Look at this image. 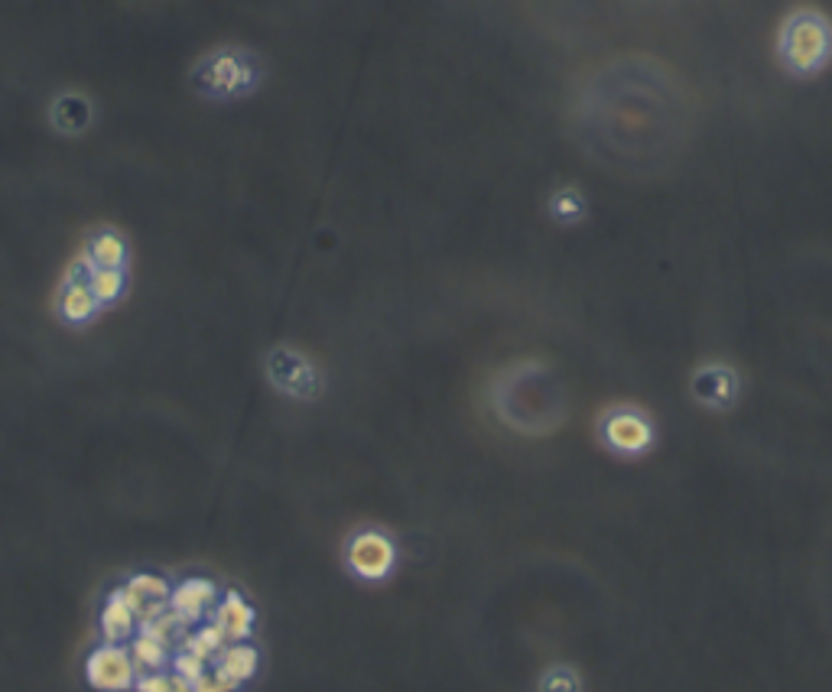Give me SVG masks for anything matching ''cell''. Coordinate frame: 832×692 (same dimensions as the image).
<instances>
[{
    "label": "cell",
    "mask_w": 832,
    "mask_h": 692,
    "mask_svg": "<svg viewBox=\"0 0 832 692\" xmlns=\"http://www.w3.org/2000/svg\"><path fill=\"white\" fill-rule=\"evenodd\" d=\"M780 52L793 72H816L832 52L829 23L819 13H797L780 33Z\"/></svg>",
    "instance_id": "cell-1"
},
{
    "label": "cell",
    "mask_w": 832,
    "mask_h": 692,
    "mask_svg": "<svg viewBox=\"0 0 832 692\" xmlns=\"http://www.w3.org/2000/svg\"><path fill=\"white\" fill-rule=\"evenodd\" d=\"M85 676L98 692H127L137 683V667L124 644H101L88 654Z\"/></svg>",
    "instance_id": "cell-2"
},
{
    "label": "cell",
    "mask_w": 832,
    "mask_h": 692,
    "mask_svg": "<svg viewBox=\"0 0 832 692\" xmlns=\"http://www.w3.org/2000/svg\"><path fill=\"white\" fill-rule=\"evenodd\" d=\"M345 556H348L351 572L368 582L384 579L387 572L394 569V543L377 530H364L358 537H351Z\"/></svg>",
    "instance_id": "cell-3"
},
{
    "label": "cell",
    "mask_w": 832,
    "mask_h": 692,
    "mask_svg": "<svg viewBox=\"0 0 832 692\" xmlns=\"http://www.w3.org/2000/svg\"><path fill=\"white\" fill-rule=\"evenodd\" d=\"M121 595H124L127 608L137 615V621L147 624L169 611L173 585H169L163 576H153V572H140V576H134L127 585H121Z\"/></svg>",
    "instance_id": "cell-4"
},
{
    "label": "cell",
    "mask_w": 832,
    "mask_h": 692,
    "mask_svg": "<svg viewBox=\"0 0 832 692\" xmlns=\"http://www.w3.org/2000/svg\"><path fill=\"white\" fill-rule=\"evenodd\" d=\"M602 436H605V442H608V446L615 449V452H621V455H637V452L650 449V442H654V429H650V423L644 420L641 413H634V410H615V413L605 416Z\"/></svg>",
    "instance_id": "cell-5"
},
{
    "label": "cell",
    "mask_w": 832,
    "mask_h": 692,
    "mask_svg": "<svg viewBox=\"0 0 832 692\" xmlns=\"http://www.w3.org/2000/svg\"><path fill=\"white\" fill-rule=\"evenodd\" d=\"M270 381L277 384L283 394H293V397H316V390H319L316 368H312L303 355L286 351V348L270 355Z\"/></svg>",
    "instance_id": "cell-6"
},
{
    "label": "cell",
    "mask_w": 832,
    "mask_h": 692,
    "mask_svg": "<svg viewBox=\"0 0 832 692\" xmlns=\"http://www.w3.org/2000/svg\"><path fill=\"white\" fill-rule=\"evenodd\" d=\"M215 605H218V589L212 579H186L169 595V611L182 624H199L208 611H215Z\"/></svg>",
    "instance_id": "cell-7"
},
{
    "label": "cell",
    "mask_w": 832,
    "mask_h": 692,
    "mask_svg": "<svg viewBox=\"0 0 832 692\" xmlns=\"http://www.w3.org/2000/svg\"><path fill=\"white\" fill-rule=\"evenodd\" d=\"M212 621L228 637V644H244L254 631V608L244 602L241 592H225V598H218Z\"/></svg>",
    "instance_id": "cell-8"
},
{
    "label": "cell",
    "mask_w": 832,
    "mask_h": 692,
    "mask_svg": "<svg viewBox=\"0 0 832 692\" xmlns=\"http://www.w3.org/2000/svg\"><path fill=\"white\" fill-rule=\"evenodd\" d=\"M137 628H140L137 615L127 608L121 589H114V592L108 595V602H104V608H101V634H104V644L134 641Z\"/></svg>",
    "instance_id": "cell-9"
},
{
    "label": "cell",
    "mask_w": 832,
    "mask_h": 692,
    "mask_svg": "<svg viewBox=\"0 0 832 692\" xmlns=\"http://www.w3.org/2000/svg\"><path fill=\"white\" fill-rule=\"evenodd\" d=\"M254 82V72L247 69V62L238 56H215L208 62V88L218 91V95H231V91H241Z\"/></svg>",
    "instance_id": "cell-10"
},
{
    "label": "cell",
    "mask_w": 832,
    "mask_h": 692,
    "mask_svg": "<svg viewBox=\"0 0 832 692\" xmlns=\"http://www.w3.org/2000/svg\"><path fill=\"white\" fill-rule=\"evenodd\" d=\"M257 663H260V657H257V650L251 647V644H228L225 650H221L218 654V663L215 667L225 673V676H231L234 683H247L251 680V676L257 673Z\"/></svg>",
    "instance_id": "cell-11"
},
{
    "label": "cell",
    "mask_w": 832,
    "mask_h": 692,
    "mask_svg": "<svg viewBox=\"0 0 832 692\" xmlns=\"http://www.w3.org/2000/svg\"><path fill=\"white\" fill-rule=\"evenodd\" d=\"M59 309H62L65 322L82 325L98 312V299L88 290V283H65L62 296H59Z\"/></svg>",
    "instance_id": "cell-12"
},
{
    "label": "cell",
    "mask_w": 832,
    "mask_h": 692,
    "mask_svg": "<svg viewBox=\"0 0 832 692\" xmlns=\"http://www.w3.org/2000/svg\"><path fill=\"white\" fill-rule=\"evenodd\" d=\"M130 660H134V667L143 673H160L166 663H169V647H163L160 641H153L150 634H140L130 641Z\"/></svg>",
    "instance_id": "cell-13"
},
{
    "label": "cell",
    "mask_w": 832,
    "mask_h": 692,
    "mask_svg": "<svg viewBox=\"0 0 832 692\" xmlns=\"http://www.w3.org/2000/svg\"><path fill=\"white\" fill-rule=\"evenodd\" d=\"M85 251L91 254V260H95L98 267H108V270H121L124 267V257H127L124 238H121V234H114V231L95 234V238L88 241Z\"/></svg>",
    "instance_id": "cell-14"
},
{
    "label": "cell",
    "mask_w": 832,
    "mask_h": 692,
    "mask_svg": "<svg viewBox=\"0 0 832 692\" xmlns=\"http://www.w3.org/2000/svg\"><path fill=\"white\" fill-rule=\"evenodd\" d=\"M88 290L95 293L98 306H108V303H114V299L124 293V270H108V267H98L95 273H91Z\"/></svg>",
    "instance_id": "cell-15"
},
{
    "label": "cell",
    "mask_w": 832,
    "mask_h": 692,
    "mask_svg": "<svg viewBox=\"0 0 832 692\" xmlns=\"http://www.w3.org/2000/svg\"><path fill=\"white\" fill-rule=\"evenodd\" d=\"M137 692H192V683H186L182 676L176 673H143L137 676V683H134Z\"/></svg>",
    "instance_id": "cell-16"
},
{
    "label": "cell",
    "mask_w": 832,
    "mask_h": 692,
    "mask_svg": "<svg viewBox=\"0 0 832 692\" xmlns=\"http://www.w3.org/2000/svg\"><path fill=\"white\" fill-rule=\"evenodd\" d=\"M238 689V683L231 680V676H225L218 667L215 670H205L199 680L192 683V692H234Z\"/></svg>",
    "instance_id": "cell-17"
},
{
    "label": "cell",
    "mask_w": 832,
    "mask_h": 692,
    "mask_svg": "<svg viewBox=\"0 0 832 692\" xmlns=\"http://www.w3.org/2000/svg\"><path fill=\"white\" fill-rule=\"evenodd\" d=\"M173 667H176V676H182L186 683H195L208 670V663L199 660V657H192L189 650H179V654L173 657Z\"/></svg>",
    "instance_id": "cell-18"
},
{
    "label": "cell",
    "mask_w": 832,
    "mask_h": 692,
    "mask_svg": "<svg viewBox=\"0 0 832 692\" xmlns=\"http://www.w3.org/2000/svg\"><path fill=\"white\" fill-rule=\"evenodd\" d=\"M98 270V264L95 260H91V254L88 251H82L78 254L72 264H69V273H65V283H88L91 280V273Z\"/></svg>",
    "instance_id": "cell-19"
},
{
    "label": "cell",
    "mask_w": 832,
    "mask_h": 692,
    "mask_svg": "<svg viewBox=\"0 0 832 692\" xmlns=\"http://www.w3.org/2000/svg\"><path fill=\"white\" fill-rule=\"evenodd\" d=\"M556 215L559 218H576L579 215V202L569 199V195H563V199H556Z\"/></svg>",
    "instance_id": "cell-20"
}]
</instances>
